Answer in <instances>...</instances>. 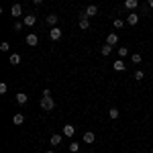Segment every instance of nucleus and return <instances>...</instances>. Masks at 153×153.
Listing matches in <instances>:
<instances>
[{
  "label": "nucleus",
  "instance_id": "1",
  "mask_svg": "<svg viewBox=\"0 0 153 153\" xmlns=\"http://www.w3.org/2000/svg\"><path fill=\"white\" fill-rule=\"evenodd\" d=\"M41 108H43L45 112H51V110L55 108V102H53V98H51V96H43V98H41Z\"/></svg>",
  "mask_w": 153,
  "mask_h": 153
},
{
  "label": "nucleus",
  "instance_id": "2",
  "mask_svg": "<svg viewBox=\"0 0 153 153\" xmlns=\"http://www.w3.org/2000/svg\"><path fill=\"white\" fill-rule=\"evenodd\" d=\"M78 25H80V29H90V16L86 14V12H78Z\"/></svg>",
  "mask_w": 153,
  "mask_h": 153
},
{
  "label": "nucleus",
  "instance_id": "3",
  "mask_svg": "<svg viewBox=\"0 0 153 153\" xmlns=\"http://www.w3.org/2000/svg\"><path fill=\"white\" fill-rule=\"evenodd\" d=\"M25 43H27L29 47H37V43H39V37H37L35 33H29V35H27V39H25Z\"/></svg>",
  "mask_w": 153,
  "mask_h": 153
},
{
  "label": "nucleus",
  "instance_id": "4",
  "mask_svg": "<svg viewBox=\"0 0 153 153\" xmlns=\"http://www.w3.org/2000/svg\"><path fill=\"white\" fill-rule=\"evenodd\" d=\"M57 21H59V16L55 14V12H51V14H47V16H45V23H47L49 27H55V25H57Z\"/></svg>",
  "mask_w": 153,
  "mask_h": 153
},
{
  "label": "nucleus",
  "instance_id": "5",
  "mask_svg": "<svg viewBox=\"0 0 153 153\" xmlns=\"http://www.w3.org/2000/svg\"><path fill=\"white\" fill-rule=\"evenodd\" d=\"M49 37H51V41H59V39H61V29H57V27H51Z\"/></svg>",
  "mask_w": 153,
  "mask_h": 153
},
{
  "label": "nucleus",
  "instance_id": "6",
  "mask_svg": "<svg viewBox=\"0 0 153 153\" xmlns=\"http://www.w3.org/2000/svg\"><path fill=\"white\" fill-rule=\"evenodd\" d=\"M23 23L27 25V27H33V25L37 23V16H35V14H33V12H29V14H27V16H25V19H23Z\"/></svg>",
  "mask_w": 153,
  "mask_h": 153
},
{
  "label": "nucleus",
  "instance_id": "7",
  "mask_svg": "<svg viewBox=\"0 0 153 153\" xmlns=\"http://www.w3.org/2000/svg\"><path fill=\"white\" fill-rule=\"evenodd\" d=\"M137 23H139V14H137V12H131L129 16H127V25L133 27V25H137Z\"/></svg>",
  "mask_w": 153,
  "mask_h": 153
},
{
  "label": "nucleus",
  "instance_id": "8",
  "mask_svg": "<svg viewBox=\"0 0 153 153\" xmlns=\"http://www.w3.org/2000/svg\"><path fill=\"white\" fill-rule=\"evenodd\" d=\"M84 12H86V14L92 19V16H96V14H98V6H96V4H90V6H88V8H86Z\"/></svg>",
  "mask_w": 153,
  "mask_h": 153
},
{
  "label": "nucleus",
  "instance_id": "9",
  "mask_svg": "<svg viewBox=\"0 0 153 153\" xmlns=\"http://www.w3.org/2000/svg\"><path fill=\"white\" fill-rule=\"evenodd\" d=\"M106 43H108V45H117V43H118V35H117V33H108Z\"/></svg>",
  "mask_w": 153,
  "mask_h": 153
},
{
  "label": "nucleus",
  "instance_id": "10",
  "mask_svg": "<svg viewBox=\"0 0 153 153\" xmlns=\"http://www.w3.org/2000/svg\"><path fill=\"white\" fill-rule=\"evenodd\" d=\"M74 133H76V127H74V125H65V127H63V135H65V137H74Z\"/></svg>",
  "mask_w": 153,
  "mask_h": 153
},
{
  "label": "nucleus",
  "instance_id": "11",
  "mask_svg": "<svg viewBox=\"0 0 153 153\" xmlns=\"http://www.w3.org/2000/svg\"><path fill=\"white\" fill-rule=\"evenodd\" d=\"M139 6V0H125V8H129V10H135Z\"/></svg>",
  "mask_w": 153,
  "mask_h": 153
},
{
  "label": "nucleus",
  "instance_id": "12",
  "mask_svg": "<svg viewBox=\"0 0 153 153\" xmlns=\"http://www.w3.org/2000/svg\"><path fill=\"white\" fill-rule=\"evenodd\" d=\"M12 123H14V125H23L25 123V114L23 112H16V114L12 117Z\"/></svg>",
  "mask_w": 153,
  "mask_h": 153
},
{
  "label": "nucleus",
  "instance_id": "13",
  "mask_svg": "<svg viewBox=\"0 0 153 153\" xmlns=\"http://www.w3.org/2000/svg\"><path fill=\"white\" fill-rule=\"evenodd\" d=\"M27 100H29V96L25 94V92H19V94H16V102H19V104H27Z\"/></svg>",
  "mask_w": 153,
  "mask_h": 153
},
{
  "label": "nucleus",
  "instance_id": "14",
  "mask_svg": "<svg viewBox=\"0 0 153 153\" xmlns=\"http://www.w3.org/2000/svg\"><path fill=\"white\" fill-rule=\"evenodd\" d=\"M49 143H51L53 147H57L59 143H61V135H57V133H55V135H51V139H49Z\"/></svg>",
  "mask_w": 153,
  "mask_h": 153
},
{
  "label": "nucleus",
  "instance_id": "15",
  "mask_svg": "<svg viewBox=\"0 0 153 153\" xmlns=\"http://www.w3.org/2000/svg\"><path fill=\"white\" fill-rule=\"evenodd\" d=\"M12 16H21L23 14V8H21V4H12Z\"/></svg>",
  "mask_w": 153,
  "mask_h": 153
},
{
  "label": "nucleus",
  "instance_id": "16",
  "mask_svg": "<svg viewBox=\"0 0 153 153\" xmlns=\"http://www.w3.org/2000/svg\"><path fill=\"white\" fill-rule=\"evenodd\" d=\"M8 61H10L12 65H19V63H21V55H19V53H10V59H8Z\"/></svg>",
  "mask_w": 153,
  "mask_h": 153
},
{
  "label": "nucleus",
  "instance_id": "17",
  "mask_svg": "<svg viewBox=\"0 0 153 153\" xmlns=\"http://www.w3.org/2000/svg\"><path fill=\"white\" fill-rule=\"evenodd\" d=\"M84 143H94V133H92V131L84 133Z\"/></svg>",
  "mask_w": 153,
  "mask_h": 153
},
{
  "label": "nucleus",
  "instance_id": "18",
  "mask_svg": "<svg viewBox=\"0 0 153 153\" xmlns=\"http://www.w3.org/2000/svg\"><path fill=\"white\" fill-rule=\"evenodd\" d=\"M110 51H112V45H108V43H106V45H102V49H100V53H102V55H110Z\"/></svg>",
  "mask_w": 153,
  "mask_h": 153
},
{
  "label": "nucleus",
  "instance_id": "19",
  "mask_svg": "<svg viewBox=\"0 0 153 153\" xmlns=\"http://www.w3.org/2000/svg\"><path fill=\"white\" fill-rule=\"evenodd\" d=\"M112 68H114L117 71H123L127 65H125V61H114V63H112Z\"/></svg>",
  "mask_w": 153,
  "mask_h": 153
},
{
  "label": "nucleus",
  "instance_id": "20",
  "mask_svg": "<svg viewBox=\"0 0 153 153\" xmlns=\"http://www.w3.org/2000/svg\"><path fill=\"white\" fill-rule=\"evenodd\" d=\"M108 117L112 118V120H114V118H118V108H110V110H108Z\"/></svg>",
  "mask_w": 153,
  "mask_h": 153
},
{
  "label": "nucleus",
  "instance_id": "21",
  "mask_svg": "<svg viewBox=\"0 0 153 153\" xmlns=\"http://www.w3.org/2000/svg\"><path fill=\"white\" fill-rule=\"evenodd\" d=\"M70 151L71 153H78V151H80V143H70Z\"/></svg>",
  "mask_w": 153,
  "mask_h": 153
},
{
  "label": "nucleus",
  "instance_id": "22",
  "mask_svg": "<svg viewBox=\"0 0 153 153\" xmlns=\"http://www.w3.org/2000/svg\"><path fill=\"white\" fill-rule=\"evenodd\" d=\"M114 29H123V27H125V23H123V21H120V19H114Z\"/></svg>",
  "mask_w": 153,
  "mask_h": 153
},
{
  "label": "nucleus",
  "instance_id": "23",
  "mask_svg": "<svg viewBox=\"0 0 153 153\" xmlns=\"http://www.w3.org/2000/svg\"><path fill=\"white\" fill-rule=\"evenodd\" d=\"M127 53H129L127 47H118V55H120V57H127Z\"/></svg>",
  "mask_w": 153,
  "mask_h": 153
},
{
  "label": "nucleus",
  "instance_id": "24",
  "mask_svg": "<svg viewBox=\"0 0 153 153\" xmlns=\"http://www.w3.org/2000/svg\"><path fill=\"white\" fill-rule=\"evenodd\" d=\"M131 61H133V63H137V65H139V63H141V55H139V53H135V55H133V57H131Z\"/></svg>",
  "mask_w": 153,
  "mask_h": 153
},
{
  "label": "nucleus",
  "instance_id": "25",
  "mask_svg": "<svg viewBox=\"0 0 153 153\" xmlns=\"http://www.w3.org/2000/svg\"><path fill=\"white\" fill-rule=\"evenodd\" d=\"M143 78H145V74H143L141 70H139V71H135V80H137V82H141Z\"/></svg>",
  "mask_w": 153,
  "mask_h": 153
},
{
  "label": "nucleus",
  "instance_id": "26",
  "mask_svg": "<svg viewBox=\"0 0 153 153\" xmlns=\"http://www.w3.org/2000/svg\"><path fill=\"white\" fill-rule=\"evenodd\" d=\"M23 27H25V23H14V27H12V31H23Z\"/></svg>",
  "mask_w": 153,
  "mask_h": 153
},
{
  "label": "nucleus",
  "instance_id": "27",
  "mask_svg": "<svg viewBox=\"0 0 153 153\" xmlns=\"http://www.w3.org/2000/svg\"><path fill=\"white\" fill-rule=\"evenodd\" d=\"M6 92H8V86L2 82V84H0V94H6Z\"/></svg>",
  "mask_w": 153,
  "mask_h": 153
},
{
  "label": "nucleus",
  "instance_id": "28",
  "mask_svg": "<svg viewBox=\"0 0 153 153\" xmlns=\"http://www.w3.org/2000/svg\"><path fill=\"white\" fill-rule=\"evenodd\" d=\"M0 49H2V51H8V49H10V43H6V41H4V43L0 45Z\"/></svg>",
  "mask_w": 153,
  "mask_h": 153
},
{
  "label": "nucleus",
  "instance_id": "29",
  "mask_svg": "<svg viewBox=\"0 0 153 153\" xmlns=\"http://www.w3.org/2000/svg\"><path fill=\"white\" fill-rule=\"evenodd\" d=\"M33 2H35L37 6H39V4H43V0H33Z\"/></svg>",
  "mask_w": 153,
  "mask_h": 153
},
{
  "label": "nucleus",
  "instance_id": "30",
  "mask_svg": "<svg viewBox=\"0 0 153 153\" xmlns=\"http://www.w3.org/2000/svg\"><path fill=\"white\" fill-rule=\"evenodd\" d=\"M149 6H151V8H153V0H149Z\"/></svg>",
  "mask_w": 153,
  "mask_h": 153
},
{
  "label": "nucleus",
  "instance_id": "31",
  "mask_svg": "<svg viewBox=\"0 0 153 153\" xmlns=\"http://www.w3.org/2000/svg\"><path fill=\"white\" fill-rule=\"evenodd\" d=\"M45 153H53V151H45Z\"/></svg>",
  "mask_w": 153,
  "mask_h": 153
},
{
  "label": "nucleus",
  "instance_id": "32",
  "mask_svg": "<svg viewBox=\"0 0 153 153\" xmlns=\"http://www.w3.org/2000/svg\"><path fill=\"white\" fill-rule=\"evenodd\" d=\"M151 153H153V149H151Z\"/></svg>",
  "mask_w": 153,
  "mask_h": 153
},
{
  "label": "nucleus",
  "instance_id": "33",
  "mask_svg": "<svg viewBox=\"0 0 153 153\" xmlns=\"http://www.w3.org/2000/svg\"><path fill=\"white\" fill-rule=\"evenodd\" d=\"M23 153H25V151H23Z\"/></svg>",
  "mask_w": 153,
  "mask_h": 153
}]
</instances>
